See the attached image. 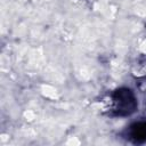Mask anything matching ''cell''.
<instances>
[{
	"label": "cell",
	"mask_w": 146,
	"mask_h": 146,
	"mask_svg": "<svg viewBox=\"0 0 146 146\" xmlns=\"http://www.w3.org/2000/svg\"><path fill=\"white\" fill-rule=\"evenodd\" d=\"M138 108V102L135 92L127 87L114 90L111 95V113L114 116H129Z\"/></svg>",
	"instance_id": "cell-1"
},
{
	"label": "cell",
	"mask_w": 146,
	"mask_h": 146,
	"mask_svg": "<svg viewBox=\"0 0 146 146\" xmlns=\"http://www.w3.org/2000/svg\"><path fill=\"white\" fill-rule=\"evenodd\" d=\"M125 138L133 144L146 143V120L133 122L125 130Z\"/></svg>",
	"instance_id": "cell-2"
},
{
	"label": "cell",
	"mask_w": 146,
	"mask_h": 146,
	"mask_svg": "<svg viewBox=\"0 0 146 146\" xmlns=\"http://www.w3.org/2000/svg\"><path fill=\"white\" fill-rule=\"evenodd\" d=\"M132 74L136 76L146 75V55H141L132 66Z\"/></svg>",
	"instance_id": "cell-3"
}]
</instances>
